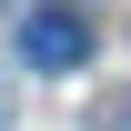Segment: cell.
Segmentation results:
<instances>
[{
  "instance_id": "1",
  "label": "cell",
  "mask_w": 131,
  "mask_h": 131,
  "mask_svg": "<svg viewBox=\"0 0 131 131\" xmlns=\"http://www.w3.org/2000/svg\"><path fill=\"white\" fill-rule=\"evenodd\" d=\"M20 61H30V71H81L91 61V30L71 10H30V20H20Z\"/></svg>"
}]
</instances>
